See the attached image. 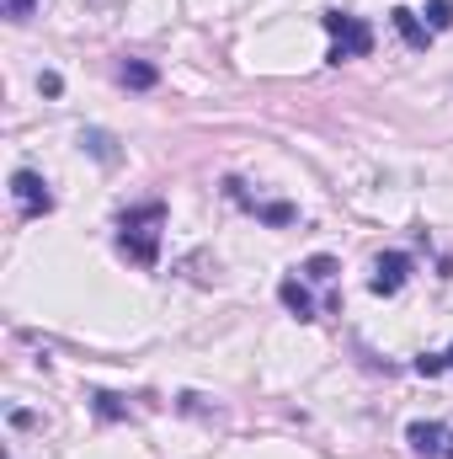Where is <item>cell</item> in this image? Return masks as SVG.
Instances as JSON below:
<instances>
[{
	"label": "cell",
	"mask_w": 453,
	"mask_h": 459,
	"mask_svg": "<svg viewBox=\"0 0 453 459\" xmlns=\"http://www.w3.org/2000/svg\"><path fill=\"white\" fill-rule=\"evenodd\" d=\"M443 368H453V347L449 352H422V358H416V374H427V379H438Z\"/></svg>",
	"instance_id": "30bf717a"
},
{
	"label": "cell",
	"mask_w": 453,
	"mask_h": 459,
	"mask_svg": "<svg viewBox=\"0 0 453 459\" xmlns=\"http://www.w3.org/2000/svg\"><path fill=\"white\" fill-rule=\"evenodd\" d=\"M278 299H283V310H288L294 321H315V299H310V289H304L299 278H283V283H278Z\"/></svg>",
	"instance_id": "8992f818"
},
{
	"label": "cell",
	"mask_w": 453,
	"mask_h": 459,
	"mask_svg": "<svg viewBox=\"0 0 453 459\" xmlns=\"http://www.w3.org/2000/svg\"><path fill=\"white\" fill-rule=\"evenodd\" d=\"M117 75H123V86H133V91H150V86L160 81V70H155V65H144V59H128Z\"/></svg>",
	"instance_id": "ba28073f"
},
{
	"label": "cell",
	"mask_w": 453,
	"mask_h": 459,
	"mask_svg": "<svg viewBox=\"0 0 453 459\" xmlns=\"http://www.w3.org/2000/svg\"><path fill=\"white\" fill-rule=\"evenodd\" d=\"M81 144H91V150H97V155H102V160H117L113 139H107V134H97V128H91V134H81Z\"/></svg>",
	"instance_id": "5bb4252c"
},
{
	"label": "cell",
	"mask_w": 453,
	"mask_h": 459,
	"mask_svg": "<svg viewBox=\"0 0 453 459\" xmlns=\"http://www.w3.org/2000/svg\"><path fill=\"white\" fill-rule=\"evenodd\" d=\"M427 27H432V32H449L453 27V0H432V5H427Z\"/></svg>",
	"instance_id": "7c38bea8"
},
{
	"label": "cell",
	"mask_w": 453,
	"mask_h": 459,
	"mask_svg": "<svg viewBox=\"0 0 453 459\" xmlns=\"http://www.w3.org/2000/svg\"><path fill=\"white\" fill-rule=\"evenodd\" d=\"M38 86H43V97H59V91H64V81H59V75H54V70H48V75H43V81H38Z\"/></svg>",
	"instance_id": "2e32d148"
},
{
	"label": "cell",
	"mask_w": 453,
	"mask_h": 459,
	"mask_svg": "<svg viewBox=\"0 0 453 459\" xmlns=\"http://www.w3.org/2000/svg\"><path fill=\"white\" fill-rule=\"evenodd\" d=\"M321 27L331 32V54H326L331 65L373 54V27H368L363 16H352V11H326V16H321Z\"/></svg>",
	"instance_id": "7a4b0ae2"
},
{
	"label": "cell",
	"mask_w": 453,
	"mask_h": 459,
	"mask_svg": "<svg viewBox=\"0 0 453 459\" xmlns=\"http://www.w3.org/2000/svg\"><path fill=\"white\" fill-rule=\"evenodd\" d=\"M389 16H395V32H400V38H406L411 48H427V43H432V27H427V22H422L416 11H406V5H395Z\"/></svg>",
	"instance_id": "52a82bcc"
},
{
	"label": "cell",
	"mask_w": 453,
	"mask_h": 459,
	"mask_svg": "<svg viewBox=\"0 0 453 459\" xmlns=\"http://www.w3.org/2000/svg\"><path fill=\"white\" fill-rule=\"evenodd\" d=\"M406 278H411V256H406V251H384L379 267H373V278H368V289H373L379 299H389V294L406 289Z\"/></svg>",
	"instance_id": "5b68a950"
},
{
	"label": "cell",
	"mask_w": 453,
	"mask_h": 459,
	"mask_svg": "<svg viewBox=\"0 0 453 459\" xmlns=\"http://www.w3.org/2000/svg\"><path fill=\"white\" fill-rule=\"evenodd\" d=\"M32 5H38V0H5V16H11V22H27Z\"/></svg>",
	"instance_id": "9a60e30c"
},
{
	"label": "cell",
	"mask_w": 453,
	"mask_h": 459,
	"mask_svg": "<svg viewBox=\"0 0 453 459\" xmlns=\"http://www.w3.org/2000/svg\"><path fill=\"white\" fill-rule=\"evenodd\" d=\"M91 406H97V417H102V422H117V417H128V406H123L117 395H107V390H97V395H91Z\"/></svg>",
	"instance_id": "8fae6325"
},
{
	"label": "cell",
	"mask_w": 453,
	"mask_h": 459,
	"mask_svg": "<svg viewBox=\"0 0 453 459\" xmlns=\"http://www.w3.org/2000/svg\"><path fill=\"white\" fill-rule=\"evenodd\" d=\"M11 198H16L21 220H43V214H54V193L43 187L38 171H11Z\"/></svg>",
	"instance_id": "3957f363"
},
{
	"label": "cell",
	"mask_w": 453,
	"mask_h": 459,
	"mask_svg": "<svg viewBox=\"0 0 453 459\" xmlns=\"http://www.w3.org/2000/svg\"><path fill=\"white\" fill-rule=\"evenodd\" d=\"M251 214H256V220H267V225H294V220H299V209H294V204H251Z\"/></svg>",
	"instance_id": "9c48e42d"
},
{
	"label": "cell",
	"mask_w": 453,
	"mask_h": 459,
	"mask_svg": "<svg viewBox=\"0 0 453 459\" xmlns=\"http://www.w3.org/2000/svg\"><path fill=\"white\" fill-rule=\"evenodd\" d=\"M160 225H166V204L128 209V214L117 220V251L133 256L139 267H155V262H160Z\"/></svg>",
	"instance_id": "6da1fadb"
},
{
	"label": "cell",
	"mask_w": 453,
	"mask_h": 459,
	"mask_svg": "<svg viewBox=\"0 0 453 459\" xmlns=\"http://www.w3.org/2000/svg\"><path fill=\"white\" fill-rule=\"evenodd\" d=\"M304 273H310L315 283H331V278H337V262H331V256H310V262H304Z\"/></svg>",
	"instance_id": "4fadbf2b"
},
{
	"label": "cell",
	"mask_w": 453,
	"mask_h": 459,
	"mask_svg": "<svg viewBox=\"0 0 453 459\" xmlns=\"http://www.w3.org/2000/svg\"><path fill=\"white\" fill-rule=\"evenodd\" d=\"M406 444L427 459H453V428H443V422H411Z\"/></svg>",
	"instance_id": "277c9868"
}]
</instances>
